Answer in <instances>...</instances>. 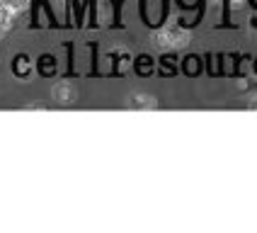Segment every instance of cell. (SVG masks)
<instances>
[{
	"label": "cell",
	"instance_id": "1",
	"mask_svg": "<svg viewBox=\"0 0 257 233\" xmlns=\"http://www.w3.org/2000/svg\"><path fill=\"white\" fill-rule=\"evenodd\" d=\"M189 42H192V34L187 29H182L180 25H165V27H160L153 34V44L158 49H163V51L185 49V46H189Z\"/></svg>",
	"mask_w": 257,
	"mask_h": 233
},
{
	"label": "cell",
	"instance_id": "2",
	"mask_svg": "<svg viewBox=\"0 0 257 233\" xmlns=\"http://www.w3.org/2000/svg\"><path fill=\"white\" fill-rule=\"evenodd\" d=\"M51 97H54L56 104L68 107V104H75V100H78V90H75V85L68 83V80H58L56 85L51 87Z\"/></svg>",
	"mask_w": 257,
	"mask_h": 233
},
{
	"label": "cell",
	"instance_id": "3",
	"mask_svg": "<svg viewBox=\"0 0 257 233\" xmlns=\"http://www.w3.org/2000/svg\"><path fill=\"white\" fill-rule=\"evenodd\" d=\"M126 107H131V109H156L158 100L148 92H134V95H128Z\"/></svg>",
	"mask_w": 257,
	"mask_h": 233
},
{
	"label": "cell",
	"instance_id": "4",
	"mask_svg": "<svg viewBox=\"0 0 257 233\" xmlns=\"http://www.w3.org/2000/svg\"><path fill=\"white\" fill-rule=\"evenodd\" d=\"M0 3H3V5H8L10 10H15V13H17V10H22V8L27 5L29 0H0Z\"/></svg>",
	"mask_w": 257,
	"mask_h": 233
},
{
	"label": "cell",
	"instance_id": "5",
	"mask_svg": "<svg viewBox=\"0 0 257 233\" xmlns=\"http://www.w3.org/2000/svg\"><path fill=\"white\" fill-rule=\"evenodd\" d=\"M245 107H247V109H257V95H252L250 100L245 102Z\"/></svg>",
	"mask_w": 257,
	"mask_h": 233
}]
</instances>
